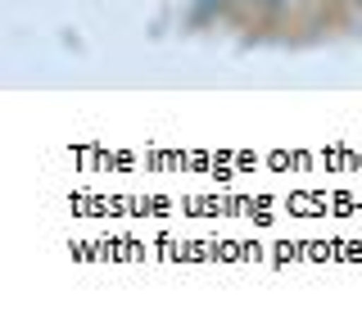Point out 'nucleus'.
Listing matches in <instances>:
<instances>
[{"instance_id": "f257e3e1", "label": "nucleus", "mask_w": 362, "mask_h": 317, "mask_svg": "<svg viewBox=\"0 0 362 317\" xmlns=\"http://www.w3.org/2000/svg\"><path fill=\"white\" fill-rule=\"evenodd\" d=\"M272 5H286V0H272Z\"/></svg>"}]
</instances>
